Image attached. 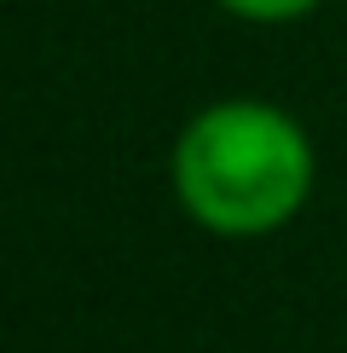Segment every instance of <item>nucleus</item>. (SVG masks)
<instances>
[{
  "label": "nucleus",
  "instance_id": "1",
  "mask_svg": "<svg viewBox=\"0 0 347 353\" xmlns=\"http://www.w3.org/2000/svg\"><path fill=\"white\" fill-rule=\"evenodd\" d=\"M168 185L180 214L209 238H272L307 209L318 145L272 99H214L174 134Z\"/></svg>",
  "mask_w": 347,
  "mask_h": 353
},
{
  "label": "nucleus",
  "instance_id": "2",
  "mask_svg": "<svg viewBox=\"0 0 347 353\" xmlns=\"http://www.w3.org/2000/svg\"><path fill=\"white\" fill-rule=\"evenodd\" d=\"M214 6L231 12V18H243V23H295L307 12H318L324 0H214Z\"/></svg>",
  "mask_w": 347,
  "mask_h": 353
}]
</instances>
